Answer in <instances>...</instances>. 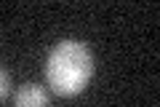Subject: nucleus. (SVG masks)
Returning <instances> with one entry per match:
<instances>
[{"label": "nucleus", "mask_w": 160, "mask_h": 107, "mask_svg": "<svg viewBox=\"0 0 160 107\" xmlns=\"http://www.w3.org/2000/svg\"><path fill=\"white\" fill-rule=\"evenodd\" d=\"M13 104L16 107H48V94L38 83H27V86H22L16 91Z\"/></svg>", "instance_id": "f03ea898"}, {"label": "nucleus", "mask_w": 160, "mask_h": 107, "mask_svg": "<svg viewBox=\"0 0 160 107\" xmlns=\"http://www.w3.org/2000/svg\"><path fill=\"white\" fill-rule=\"evenodd\" d=\"M8 88H11V80H8V72L6 70H0V99L8 94Z\"/></svg>", "instance_id": "7ed1b4c3"}, {"label": "nucleus", "mask_w": 160, "mask_h": 107, "mask_svg": "<svg viewBox=\"0 0 160 107\" xmlns=\"http://www.w3.org/2000/svg\"><path fill=\"white\" fill-rule=\"evenodd\" d=\"M91 72H93V56L78 40H62L48 54L46 80L62 96H72L78 91H83Z\"/></svg>", "instance_id": "f257e3e1"}]
</instances>
